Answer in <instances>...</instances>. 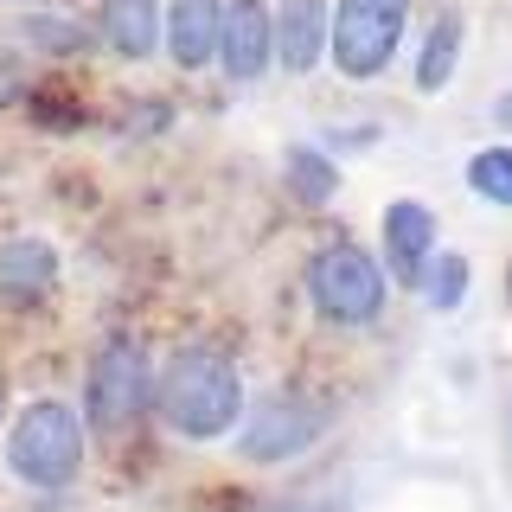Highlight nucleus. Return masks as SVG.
<instances>
[{"label":"nucleus","instance_id":"obj_6","mask_svg":"<svg viewBox=\"0 0 512 512\" xmlns=\"http://www.w3.org/2000/svg\"><path fill=\"white\" fill-rule=\"evenodd\" d=\"M327 404L308 391H269L256 410H244L237 423V455L250 468H282V461H301L308 448L327 436Z\"/></svg>","mask_w":512,"mask_h":512},{"label":"nucleus","instance_id":"obj_8","mask_svg":"<svg viewBox=\"0 0 512 512\" xmlns=\"http://www.w3.org/2000/svg\"><path fill=\"white\" fill-rule=\"evenodd\" d=\"M276 58V13L263 0H231L224 7V39H218V64L231 84H256Z\"/></svg>","mask_w":512,"mask_h":512},{"label":"nucleus","instance_id":"obj_10","mask_svg":"<svg viewBox=\"0 0 512 512\" xmlns=\"http://www.w3.org/2000/svg\"><path fill=\"white\" fill-rule=\"evenodd\" d=\"M320 52H333V0H282L276 7V64L308 77V71H320Z\"/></svg>","mask_w":512,"mask_h":512},{"label":"nucleus","instance_id":"obj_17","mask_svg":"<svg viewBox=\"0 0 512 512\" xmlns=\"http://www.w3.org/2000/svg\"><path fill=\"white\" fill-rule=\"evenodd\" d=\"M26 32L45 45V52H90V32L77 26V20H32Z\"/></svg>","mask_w":512,"mask_h":512},{"label":"nucleus","instance_id":"obj_11","mask_svg":"<svg viewBox=\"0 0 512 512\" xmlns=\"http://www.w3.org/2000/svg\"><path fill=\"white\" fill-rule=\"evenodd\" d=\"M224 7H231V0H173L167 7V58L180 64V71H205V64L218 58Z\"/></svg>","mask_w":512,"mask_h":512},{"label":"nucleus","instance_id":"obj_18","mask_svg":"<svg viewBox=\"0 0 512 512\" xmlns=\"http://www.w3.org/2000/svg\"><path fill=\"white\" fill-rule=\"evenodd\" d=\"M263 512H352L346 493H301V500H269Z\"/></svg>","mask_w":512,"mask_h":512},{"label":"nucleus","instance_id":"obj_13","mask_svg":"<svg viewBox=\"0 0 512 512\" xmlns=\"http://www.w3.org/2000/svg\"><path fill=\"white\" fill-rule=\"evenodd\" d=\"M461 45H468V20H461L455 7H442L436 20H429L423 45H416V64H410V84L423 96H436L455 84V64H461Z\"/></svg>","mask_w":512,"mask_h":512},{"label":"nucleus","instance_id":"obj_14","mask_svg":"<svg viewBox=\"0 0 512 512\" xmlns=\"http://www.w3.org/2000/svg\"><path fill=\"white\" fill-rule=\"evenodd\" d=\"M288 192H295L301 205H333L340 199V167H333V154L314 148V141H295V148H288Z\"/></svg>","mask_w":512,"mask_h":512},{"label":"nucleus","instance_id":"obj_9","mask_svg":"<svg viewBox=\"0 0 512 512\" xmlns=\"http://www.w3.org/2000/svg\"><path fill=\"white\" fill-rule=\"evenodd\" d=\"M64 276V256L45 237H7L0 244V308H39Z\"/></svg>","mask_w":512,"mask_h":512},{"label":"nucleus","instance_id":"obj_12","mask_svg":"<svg viewBox=\"0 0 512 512\" xmlns=\"http://www.w3.org/2000/svg\"><path fill=\"white\" fill-rule=\"evenodd\" d=\"M96 39H103L116 58L141 64V58L160 52V39H167V13H160V0H103Z\"/></svg>","mask_w":512,"mask_h":512},{"label":"nucleus","instance_id":"obj_20","mask_svg":"<svg viewBox=\"0 0 512 512\" xmlns=\"http://www.w3.org/2000/svg\"><path fill=\"white\" fill-rule=\"evenodd\" d=\"M0 410H7V378H0Z\"/></svg>","mask_w":512,"mask_h":512},{"label":"nucleus","instance_id":"obj_15","mask_svg":"<svg viewBox=\"0 0 512 512\" xmlns=\"http://www.w3.org/2000/svg\"><path fill=\"white\" fill-rule=\"evenodd\" d=\"M468 282H474L468 256H455V250H436V263H429V276H423V288H416V295H423L436 314H455L461 301H468Z\"/></svg>","mask_w":512,"mask_h":512},{"label":"nucleus","instance_id":"obj_16","mask_svg":"<svg viewBox=\"0 0 512 512\" xmlns=\"http://www.w3.org/2000/svg\"><path fill=\"white\" fill-rule=\"evenodd\" d=\"M468 192L512 212V148H474L468 154Z\"/></svg>","mask_w":512,"mask_h":512},{"label":"nucleus","instance_id":"obj_19","mask_svg":"<svg viewBox=\"0 0 512 512\" xmlns=\"http://www.w3.org/2000/svg\"><path fill=\"white\" fill-rule=\"evenodd\" d=\"M493 122H500V128H506V135H512V84L500 90V103H493Z\"/></svg>","mask_w":512,"mask_h":512},{"label":"nucleus","instance_id":"obj_3","mask_svg":"<svg viewBox=\"0 0 512 512\" xmlns=\"http://www.w3.org/2000/svg\"><path fill=\"white\" fill-rule=\"evenodd\" d=\"M308 308L327 320V327L340 333H365L384 320V301H391V269H384V256H372L365 244H352V237H333V244H320L308 256Z\"/></svg>","mask_w":512,"mask_h":512},{"label":"nucleus","instance_id":"obj_7","mask_svg":"<svg viewBox=\"0 0 512 512\" xmlns=\"http://www.w3.org/2000/svg\"><path fill=\"white\" fill-rule=\"evenodd\" d=\"M378 237H384L378 256H384V269H391V282L423 288L429 263H436V212H429L423 199H391L384 205Z\"/></svg>","mask_w":512,"mask_h":512},{"label":"nucleus","instance_id":"obj_2","mask_svg":"<svg viewBox=\"0 0 512 512\" xmlns=\"http://www.w3.org/2000/svg\"><path fill=\"white\" fill-rule=\"evenodd\" d=\"M90 455V429L84 410H71L64 397H32L7 429V474L32 493H64L77 487Z\"/></svg>","mask_w":512,"mask_h":512},{"label":"nucleus","instance_id":"obj_4","mask_svg":"<svg viewBox=\"0 0 512 512\" xmlns=\"http://www.w3.org/2000/svg\"><path fill=\"white\" fill-rule=\"evenodd\" d=\"M154 359L141 340H128V333H109L103 346H96L90 372H84V429L90 436H128V429L141 423V416L154 410Z\"/></svg>","mask_w":512,"mask_h":512},{"label":"nucleus","instance_id":"obj_1","mask_svg":"<svg viewBox=\"0 0 512 512\" xmlns=\"http://www.w3.org/2000/svg\"><path fill=\"white\" fill-rule=\"evenodd\" d=\"M154 416L180 442L237 436V423H244V372H237V359L218 352L212 340L173 346L154 378Z\"/></svg>","mask_w":512,"mask_h":512},{"label":"nucleus","instance_id":"obj_5","mask_svg":"<svg viewBox=\"0 0 512 512\" xmlns=\"http://www.w3.org/2000/svg\"><path fill=\"white\" fill-rule=\"evenodd\" d=\"M410 26V0H333V71L346 84H372L397 58Z\"/></svg>","mask_w":512,"mask_h":512}]
</instances>
